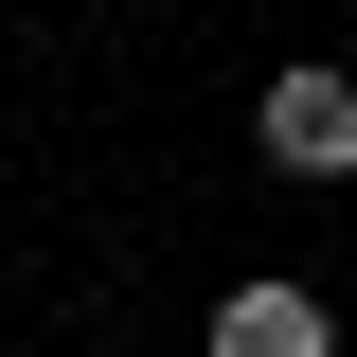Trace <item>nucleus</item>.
<instances>
[{"instance_id": "f257e3e1", "label": "nucleus", "mask_w": 357, "mask_h": 357, "mask_svg": "<svg viewBox=\"0 0 357 357\" xmlns=\"http://www.w3.org/2000/svg\"><path fill=\"white\" fill-rule=\"evenodd\" d=\"M250 143L286 178H357V72H340V54H286V72L250 89Z\"/></svg>"}, {"instance_id": "f03ea898", "label": "nucleus", "mask_w": 357, "mask_h": 357, "mask_svg": "<svg viewBox=\"0 0 357 357\" xmlns=\"http://www.w3.org/2000/svg\"><path fill=\"white\" fill-rule=\"evenodd\" d=\"M197 357H340V321H321V286H232Z\"/></svg>"}]
</instances>
